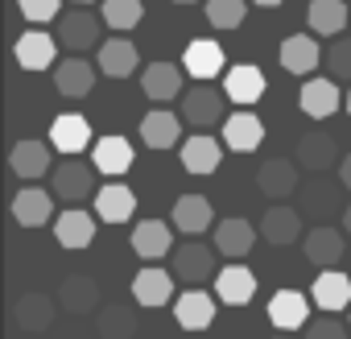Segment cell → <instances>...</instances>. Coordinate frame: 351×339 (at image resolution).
Segmentation results:
<instances>
[{"label": "cell", "mask_w": 351, "mask_h": 339, "mask_svg": "<svg viewBox=\"0 0 351 339\" xmlns=\"http://www.w3.org/2000/svg\"><path fill=\"white\" fill-rule=\"evenodd\" d=\"M91 165L99 170V174H108V178L128 174V170H132V141L120 137V132L99 137V141L91 145Z\"/></svg>", "instance_id": "cell-7"}, {"label": "cell", "mask_w": 351, "mask_h": 339, "mask_svg": "<svg viewBox=\"0 0 351 339\" xmlns=\"http://www.w3.org/2000/svg\"><path fill=\"white\" fill-rule=\"evenodd\" d=\"M223 149H228V145H219L211 132L186 137V141H182V165H186V174H215Z\"/></svg>", "instance_id": "cell-17"}, {"label": "cell", "mask_w": 351, "mask_h": 339, "mask_svg": "<svg viewBox=\"0 0 351 339\" xmlns=\"http://www.w3.org/2000/svg\"><path fill=\"white\" fill-rule=\"evenodd\" d=\"M256 187L269 195V199H289L298 191V165L289 157H269L261 170H256Z\"/></svg>", "instance_id": "cell-23"}, {"label": "cell", "mask_w": 351, "mask_h": 339, "mask_svg": "<svg viewBox=\"0 0 351 339\" xmlns=\"http://www.w3.org/2000/svg\"><path fill=\"white\" fill-rule=\"evenodd\" d=\"M343 253H347V236H343L339 228L318 224V228L306 232V261H310V265H318V269H335V265L343 261Z\"/></svg>", "instance_id": "cell-8"}, {"label": "cell", "mask_w": 351, "mask_h": 339, "mask_svg": "<svg viewBox=\"0 0 351 339\" xmlns=\"http://www.w3.org/2000/svg\"><path fill=\"white\" fill-rule=\"evenodd\" d=\"M95 38H99L95 13L71 9V13L58 17V46H66V50H87V46H95Z\"/></svg>", "instance_id": "cell-24"}, {"label": "cell", "mask_w": 351, "mask_h": 339, "mask_svg": "<svg viewBox=\"0 0 351 339\" xmlns=\"http://www.w3.org/2000/svg\"><path fill=\"white\" fill-rule=\"evenodd\" d=\"M13 50H17V62H21L25 71H46V67H54V58H58V38H50L46 30H25Z\"/></svg>", "instance_id": "cell-18"}, {"label": "cell", "mask_w": 351, "mask_h": 339, "mask_svg": "<svg viewBox=\"0 0 351 339\" xmlns=\"http://www.w3.org/2000/svg\"><path fill=\"white\" fill-rule=\"evenodd\" d=\"M339 183L351 191V153H343V161H339Z\"/></svg>", "instance_id": "cell-44"}, {"label": "cell", "mask_w": 351, "mask_h": 339, "mask_svg": "<svg viewBox=\"0 0 351 339\" xmlns=\"http://www.w3.org/2000/svg\"><path fill=\"white\" fill-rule=\"evenodd\" d=\"M13 220L21 228H42L54 220V191H42V187H25L13 195Z\"/></svg>", "instance_id": "cell-13"}, {"label": "cell", "mask_w": 351, "mask_h": 339, "mask_svg": "<svg viewBox=\"0 0 351 339\" xmlns=\"http://www.w3.org/2000/svg\"><path fill=\"white\" fill-rule=\"evenodd\" d=\"M91 236H95V215H91V211H79V207L58 211V220H54V240H58L62 248L79 253V248L91 244Z\"/></svg>", "instance_id": "cell-27"}, {"label": "cell", "mask_w": 351, "mask_h": 339, "mask_svg": "<svg viewBox=\"0 0 351 339\" xmlns=\"http://www.w3.org/2000/svg\"><path fill=\"white\" fill-rule=\"evenodd\" d=\"M54 87H58L66 100H83V95H91V87H95V67H91L87 58H66V62L54 67Z\"/></svg>", "instance_id": "cell-31"}, {"label": "cell", "mask_w": 351, "mask_h": 339, "mask_svg": "<svg viewBox=\"0 0 351 339\" xmlns=\"http://www.w3.org/2000/svg\"><path fill=\"white\" fill-rule=\"evenodd\" d=\"M178 116H182V124H191L195 132H207V128L223 124V95L199 83V87H191V91L182 95Z\"/></svg>", "instance_id": "cell-3"}, {"label": "cell", "mask_w": 351, "mask_h": 339, "mask_svg": "<svg viewBox=\"0 0 351 339\" xmlns=\"http://www.w3.org/2000/svg\"><path fill=\"white\" fill-rule=\"evenodd\" d=\"M136 335V314L128 306H104L99 310V339H132Z\"/></svg>", "instance_id": "cell-38"}, {"label": "cell", "mask_w": 351, "mask_h": 339, "mask_svg": "<svg viewBox=\"0 0 351 339\" xmlns=\"http://www.w3.org/2000/svg\"><path fill=\"white\" fill-rule=\"evenodd\" d=\"M211 224H215L211 199H203V195H182L178 203H173V228H178V232H186V236L199 240Z\"/></svg>", "instance_id": "cell-30"}, {"label": "cell", "mask_w": 351, "mask_h": 339, "mask_svg": "<svg viewBox=\"0 0 351 339\" xmlns=\"http://www.w3.org/2000/svg\"><path fill=\"white\" fill-rule=\"evenodd\" d=\"M248 17V0H207V21L215 30H240Z\"/></svg>", "instance_id": "cell-39"}, {"label": "cell", "mask_w": 351, "mask_h": 339, "mask_svg": "<svg viewBox=\"0 0 351 339\" xmlns=\"http://www.w3.org/2000/svg\"><path fill=\"white\" fill-rule=\"evenodd\" d=\"M182 75H186V67H178V62H149L141 71V91L153 104H169V100L186 95L182 91Z\"/></svg>", "instance_id": "cell-5"}, {"label": "cell", "mask_w": 351, "mask_h": 339, "mask_svg": "<svg viewBox=\"0 0 351 339\" xmlns=\"http://www.w3.org/2000/svg\"><path fill=\"white\" fill-rule=\"evenodd\" d=\"M173 318H178L182 331H207L215 323V298L203 290H186L173 298Z\"/></svg>", "instance_id": "cell-15"}, {"label": "cell", "mask_w": 351, "mask_h": 339, "mask_svg": "<svg viewBox=\"0 0 351 339\" xmlns=\"http://www.w3.org/2000/svg\"><path fill=\"white\" fill-rule=\"evenodd\" d=\"M75 5H87V0H75Z\"/></svg>", "instance_id": "cell-49"}, {"label": "cell", "mask_w": 351, "mask_h": 339, "mask_svg": "<svg viewBox=\"0 0 351 339\" xmlns=\"http://www.w3.org/2000/svg\"><path fill=\"white\" fill-rule=\"evenodd\" d=\"M219 128H223V145L232 153H252L265 141V124H261L256 112H232Z\"/></svg>", "instance_id": "cell-20"}, {"label": "cell", "mask_w": 351, "mask_h": 339, "mask_svg": "<svg viewBox=\"0 0 351 339\" xmlns=\"http://www.w3.org/2000/svg\"><path fill=\"white\" fill-rule=\"evenodd\" d=\"M141 67V54L128 38H112V42H99V71L112 75V79H124Z\"/></svg>", "instance_id": "cell-35"}, {"label": "cell", "mask_w": 351, "mask_h": 339, "mask_svg": "<svg viewBox=\"0 0 351 339\" xmlns=\"http://www.w3.org/2000/svg\"><path fill=\"white\" fill-rule=\"evenodd\" d=\"M306 21L314 34L322 38H339L351 21V9L343 5V0H310V9H306Z\"/></svg>", "instance_id": "cell-34"}, {"label": "cell", "mask_w": 351, "mask_h": 339, "mask_svg": "<svg viewBox=\"0 0 351 339\" xmlns=\"http://www.w3.org/2000/svg\"><path fill=\"white\" fill-rule=\"evenodd\" d=\"M141 141H145L149 149H173V145L182 141V116H178V112H165V108L145 112V120H141Z\"/></svg>", "instance_id": "cell-16"}, {"label": "cell", "mask_w": 351, "mask_h": 339, "mask_svg": "<svg viewBox=\"0 0 351 339\" xmlns=\"http://www.w3.org/2000/svg\"><path fill=\"white\" fill-rule=\"evenodd\" d=\"M252 294H256V273L240 261H228V269H219V277H215V298L228 306H244V302H252Z\"/></svg>", "instance_id": "cell-14"}, {"label": "cell", "mask_w": 351, "mask_h": 339, "mask_svg": "<svg viewBox=\"0 0 351 339\" xmlns=\"http://www.w3.org/2000/svg\"><path fill=\"white\" fill-rule=\"evenodd\" d=\"M343 232L351 236V203H347V211H343Z\"/></svg>", "instance_id": "cell-45"}, {"label": "cell", "mask_w": 351, "mask_h": 339, "mask_svg": "<svg viewBox=\"0 0 351 339\" xmlns=\"http://www.w3.org/2000/svg\"><path fill=\"white\" fill-rule=\"evenodd\" d=\"M50 145H54L62 157H79V153L91 145V124H87L83 116L66 112V116H58V120L50 124Z\"/></svg>", "instance_id": "cell-26"}, {"label": "cell", "mask_w": 351, "mask_h": 339, "mask_svg": "<svg viewBox=\"0 0 351 339\" xmlns=\"http://www.w3.org/2000/svg\"><path fill=\"white\" fill-rule=\"evenodd\" d=\"M261 236H265V244H273V248L293 244V240L302 236V211H293V207H273V211H265Z\"/></svg>", "instance_id": "cell-33"}, {"label": "cell", "mask_w": 351, "mask_h": 339, "mask_svg": "<svg viewBox=\"0 0 351 339\" xmlns=\"http://www.w3.org/2000/svg\"><path fill=\"white\" fill-rule=\"evenodd\" d=\"M54 314H58V310H54V298H50V294H25V298L17 302V327L29 331V335H34V331H46V327L54 323Z\"/></svg>", "instance_id": "cell-37"}, {"label": "cell", "mask_w": 351, "mask_h": 339, "mask_svg": "<svg viewBox=\"0 0 351 339\" xmlns=\"http://www.w3.org/2000/svg\"><path fill=\"white\" fill-rule=\"evenodd\" d=\"M145 17V5L141 0H104V21L112 30H136Z\"/></svg>", "instance_id": "cell-40"}, {"label": "cell", "mask_w": 351, "mask_h": 339, "mask_svg": "<svg viewBox=\"0 0 351 339\" xmlns=\"http://www.w3.org/2000/svg\"><path fill=\"white\" fill-rule=\"evenodd\" d=\"M314 306L326 310V314H339L351 306V277L339 273V269H322V277H314V290H310Z\"/></svg>", "instance_id": "cell-22"}, {"label": "cell", "mask_w": 351, "mask_h": 339, "mask_svg": "<svg viewBox=\"0 0 351 339\" xmlns=\"http://www.w3.org/2000/svg\"><path fill=\"white\" fill-rule=\"evenodd\" d=\"M298 161L310 170V174H326L330 165L343 161V157H339V141H335L330 132H322V128H310V132H302V141H298Z\"/></svg>", "instance_id": "cell-6"}, {"label": "cell", "mask_w": 351, "mask_h": 339, "mask_svg": "<svg viewBox=\"0 0 351 339\" xmlns=\"http://www.w3.org/2000/svg\"><path fill=\"white\" fill-rule=\"evenodd\" d=\"M132 298L141 302V306H165L169 298H173V277L165 273V269H141L136 277H132Z\"/></svg>", "instance_id": "cell-36"}, {"label": "cell", "mask_w": 351, "mask_h": 339, "mask_svg": "<svg viewBox=\"0 0 351 339\" xmlns=\"http://www.w3.org/2000/svg\"><path fill=\"white\" fill-rule=\"evenodd\" d=\"M58 302L71 314H87V310L99 306V281L91 273H66L62 285H58Z\"/></svg>", "instance_id": "cell-29"}, {"label": "cell", "mask_w": 351, "mask_h": 339, "mask_svg": "<svg viewBox=\"0 0 351 339\" xmlns=\"http://www.w3.org/2000/svg\"><path fill=\"white\" fill-rule=\"evenodd\" d=\"M322 62H326V71L335 79H351V38H335Z\"/></svg>", "instance_id": "cell-42"}, {"label": "cell", "mask_w": 351, "mask_h": 339, "mask_svg": "<svg viewBox=\"0 0 351 339\" xmlns=\"http://www.w3.org/2000/svg\"><path fill=\"white\" fill-rule=\"evenodd\" d=\"M95 211H99L104 224H128L132 211H136V195H132L124 183H108V187H99V195H95Z\"/></svg>", "instance_id": "cell-32"}, {"label": "cell", "mask_w": 351, "mask_h": 339, "mask_svg": "<svg viewBox=\"0 0 351 339\" xmlns=\"http://www.w3.org/2000/svg\"><path fill=\"white\" fill-rule=\"evenodd\" d=\"M17 9L29 25H46L62 17V0H17Z\"/></svg>", "instance_id": "cell-41"}, {"label": "cell", "mask_w": 351, "mask_h": 339, "mask_svg": "<svg viewBox=\"0 0 351 339\" xmlns=\"http://www.w3.org/2000/svg\"><path fill=\"white\" fill-rule=\"evenodd\" d=\"M173 5H195V0H173Z\"/></svg>", "instance_id": "cell-47"}, {"label": "cell", "mask_w": 351, "mask_h": 339, "mask_svg": "<svg viewBox=\"0 0 351 339\" xmlns=\"http://www.w3.org/2000/svg\"><path fill=\"white\" fill-rule=\"evenodd\" d=\"M252 5H265V9H277V5H281V0H252Z\"/></svg>", "instance_id": "cell-46"}, {"label": "cell", "mask_w": 351, "mask_h": 339, "mask_svg": "<svg viewBox=\"0 0 351 339\" xmlns=\"http://www.w3.org/2000/svg\"><path fill=\"white\" fill-rule=\"evenodd\" d=\"M182 67H186L191 79H215V75L228 67V58H223V46H219V42L195 38V42L186 46V54H182Z\"/></svg>", "instance_id": "cell-25"}, {"label": "cell", "mask_w": 351, "mask_h": 339, "mask_svg": "<svg viewBox=\"0 0 351 339\" xmlns=\"http://www.w3.org/2000/svg\"><path fill=\"white\" fill-rule=\"evenodd\" d=\"M298 104H302V112H306L310 120H326V116H335V112H339L343 95H339L335 79L326 75V79H306V83H302Z\"/></svg>", "instance_id": "cell-19"}, {"label": "cell", "mask_w": 351, "mask_h": 339, "mask_svg": "<svg viewBox=\"0 0 351 339\" xmlns=\"http://www.w3.org/2000/svg\"><path fill=\"white\" fill-rule=\"evenodd\" d=\"M50 149H54V145H46V141H17V145H13V153H9L13 174H17V178H25V183L46 178L50 170H54Z\"/></svg>", "instance_id": "cell-9"}, {"label": "cell", "mask_w": 351, "mask_h": 339, "mask_svg": "<svg viewBox=\"0 0 351 339\" xmlns=\"http://www.w3.org/2000/svg\"><path fill=\"white\" fill-rule=\"evenodd\" d=\"M173 248V228L165 220H141L132 228V253L145 261H161Z\"/></svg>", "instance_id": "cell-28"}, {"label": "cell", "mask_w": 351, "mask_h": 339, "mask_svg": "<svg viewBox=\"0 0 351 339\" xmlns=\"http://www.w3.org/2000/svg\"><path fill=\"white\" fill-rule=\"evenodd\" d=\"M50 191H54V199H62V203L75 207L79 199H87L95 191V165H87L79 157H62L50 170Z\"/></svg>", "instance_id": "cell-1"}, {"label": "cell", "mask_w": 351, "mask_h": 339, "mask_svg": "<svg viewBox=\"0 0 351 339\" xmlns=\"http://www.w3.org/2000/svg\"><path fill=\"white\" fill-rule=\"evenodd\" d=\"M265 87H269V79H265V71L261 67H252V62H236L232 71H228V79H223V95L232 100V104H256L261 95H265Z\"/></svg>", "instance_id": "cell-12"}, {"label": "cell", "mask_w": 351, "mask_h": 339, "mask_svg": "<svg viewBox=\"0 0 351 339\" xmlns=\"http://www.w3.org/2000/svg\"><path fill=\"white\" fill-rule=\"evenodd\" d=\"M322 58H326V50H322L310 34H289V38L281 42V67H285L289 75H314Z\"/></svg>", "instance_id": "cell-11"}, {"label": "cell", "mask_w": 351, "mask_h": 339, "mask_svg": "<svg viewBox=\"0 0 351 339\" xmlns=\"http://www.w3.org/2000/svg\"><path fill=\"white\" fill-rule=\"evenodd\" d=\"M269 323L281 327V331H298V327H310V298L302 290H277L269 298Z\"/></svg>", "instance_id": "cell-10"}, {"label": "cell", "mask_w": 351, "mask_h": 339, "mask_svg": "<svg viewBox=\"0 0 351 339\" xmlns=\"http://www.w3.org/2000/svg\"><path fill=\"white\" fill-rule=\"evenodd\" d=\"M343 104H347V112H351V91H347V100H343Z\"/></svg>", "instance_id": "cell-48"}, {"label": "cell", "mask_w": 351, "mask_h": 339, "mask_svg": "<svg viewBox=\"0 0 351 339\" xmlns=\"http://www.w3.org/2000/svg\"><path fill=\"white\" fill-rule=\"evenodd\" d=\"M173 277L191 281V290H199V281H215V244H178L173 248Z\"/></svg>", "instance_id": "cell-2"}, {"label": "cell", "mask_w": 351, "mask_h": 339, "mask_svg": "<svg viewBox=\"0 0 351 339\" xmlns=\"http://www.w3.org/2000/svg\"><path fill=\"white\" fill-rule=\"evenodd\" d=\"M306 339H351V327H343L335 314H326V318H314L306 327Z\"/></svg>", "instance_id": "cell-43"}, {"label": "cell", "mask_w": 351, "mask_h": 339, "mask_svg": "<svg viewBox=\"0 0 351 339\" xmlns=\"http://www.w3.org/2000/svg\"><path fill=\"white\" fill-rule=\"evenodd\" d=\"M343 183H330V178H314V183H306L302 191H298V211L302 215H310V220H326V215H335V211H347L343 207Z\"/></svg>", "instance_id": "cell-4"}, {"label": "cell", "mask_w": 351, "mask_h": 339, "mask_svg": "<svg viewBox=\"0 0 351 339\" xmlns=\"http://www.w3.org/2000/svg\"><path fill=\"white\" fill-rule=\"evenodd\" d=\"M215 253L219 257H228V261H244L248 253H252V244H256V228L248 224V220H223V224H215Z\"/></svg>", "instance_id": "cell-21"}]
</instances>
